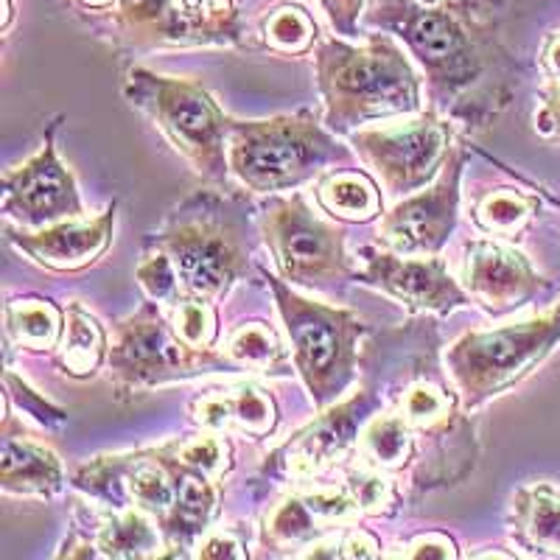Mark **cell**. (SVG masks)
<instances>
[{
	"label": "cell",
	"mask_w": 560,
	"mask_h": 560,
	"mask_svg": "<svg viewBox=\"0 0 560 560\" xmlns=\"http://www.w3.org/2000/svg\"><path fill=\"white\" fill-rule=\"evenodd\" d=\"M362 26L401 39L427 79L429 109L454 127L482 132L513 102L518 65L477 0H370Z\"/></svg>",
	"instance_id": "cell-1"
},
{
	"label": "cell",
	"mask_w": 560,
	"mask_h": 560,
	"mask_svg": "<svg viewBox=\"0 0 560 560\" xmlns=\"http://www.w3.org/2000/svg\"><path fill=\"white\" fill-rule=\"evenodd\" d=\"M382 368L389 387V409L407 418L420 440L415 493L459 482L477 465V438L448 370L438 368V334L429 323L395 328L364 350Z\"/></svg>",
	"instance_id": "cell-2"
},
{
	"label": "cell",
	"mask_w": 560,
	"mask_h": 560,
	"mask_svg": "<svg viewBox=\"0 0 560 560\" xmlns=\"http://www.w3.org/2000/svg\"><path fill=\"white\" fill-rule=\"evenodd\" d=\"M314 77L323 98V124L348 138L370 124L420 113V77L409 51L393 34H368L362 43L325 37L314 51Z\"/></svg>",
	"instance_id": "cell-3"
},
{
	"label": "cell",
	"mask_w": 560,
	"mask_h": 560,
	"mask_svg": "<svg viewBox=\"0 0 560 560\" xmlns=\"http://www.w3.org/2000/svg\"><path fill=\"white\" fill-rule=\"evenodd\" d=\"M147 247L172 258L183 283V298L219 303L253 269V208L228 188H208L179 199Z\"/></svg>",
	"instance_id": "cell-4"
},
{
	"label": "cell",
	"mask_w": 560,
	"mask_h": 560,
	"mask_svg": "<svg viewBox=\"0 0 560 560\" xmlns=\"http://www.w3.org/2000/svg\"><path fill=\"white\" fill-rule=\"evenodd\" d=\"M348 160L350 149L339 135L319 124L308 109L253 121L230 118V177L261 197L298 191L308 179L323 177L328 166Z\"/></svg>",
	"instance_id": "cell-5"
},
{
	"label": "cell",
	"mask_w": 560,
	"mask_h": 560,
	"mask_svg": "<svg viewBox=\"0 0 560 560\" xmlns=\"http://www.w3.org/2000/svg\"><path fill=\"white\" fill-rule=\"evenodd\" d=\"M275 298L289 348H292L294 373L300 376L312 398L314 409H325L342 401L359 378L364 362L362 337L368 325L350 308L328 306L319 300L300 294L292 283L258 269Z\"/></svg>",
	"instance_id": "cell-6"
},
{
	"label": "cell",
	"mask_w": 560,
	"mask_h": 560,
	"mask_svg": "<svg viewBox=\"0 0 560 560\" xmlns=\"http://www.w3.org/2000/svg\"><path fill=\"white\" fill-rule=\"evenodd\" d=\"M107 370L115 398L129 401L152 389L217 373H242L244 368L228 353L185 342L168 317V308L147 298L129 317L115 323Z\"/></svg>",
	"instance_id": "cell-7"
},
{
	"label": "cell",
	"mask_w": 560,
	"mask_h": 560,
	"mask_svg": "<svg viewBox=\"0 0 560 560\" xmlns=\"http://www.w3.org/2000/svg\"><path fill=\"white\" fill-rule=\"evenodd\" d=\"M124 96L163 132L197 177L217 188H228L230 115L222 113L208 90L188 79L135 65L124 79Z\"/></svg>",
	"instance_id": "cell-8"
},
{
	"label": "cell",
	"mask_w": 560,
	"mask_h": 560,
	"mask_svg": "<svg viewBox=\"0 0 560 560\" xmlns=\"http://www.w3.org/2000/svg\"><path fill=\"white\" fill-rule=\"evenodd\" d=\"M560 345V306L541 317L468 331L446 350V370L468 415L529 378Z\"/></svg>",
	"instance_id": "cell-9"
},
{
	"label": "cell",
	"mask_w": 560,
	"mask_h": 560,
	"mask_svg": "<svg viewBox=\"0 0 560 560\" xmlns=\"http://www.w3.org/2000/svg\"><path fill=\"white\" fill-rule=\"evenodd\" d=\"M362 359L368 364L362 387L353 389L342 401L319 409L312 423L267 454L261 463V477L267 482L294 485L325 477L359 452V440L370 418L389 407V387L382 368L368 353Z\"/></svg>",
	"instance_id": "cell-10"
},
{
	"label": "cell",
	"mask_w": 560,
	"mask_h": 560,
	"mask_svg": "<svg viewBox=\"0 0 560 560\" xmlns=\"http://www.w3.org/2000/svg\"><path fill=\"white\" fill-rule=\"evenodd\" d=\"M258 228L275 269L292 287L325 289L357 280L359 269L345 249V230L314 213L306 194L267 197L258 213Z\"/></svg>",
	"instance_id": "cell-11"
},
{
	"label": "cell",
	"mask_w": 560,
	"mask_h": 560,
	"mask_svg": "<svg viewBox=\"0 0 560 560\" xmlns=\"http://www.w3.org/2000/svg\"><path fill=\"white\" fill-rule=\"evenodd\" d=\"M454 124L434 109L370 124L348 135L357 158L376 174L387 197L404 199L438 179L457 143Z\"/></svg>",
	"instance_id": "cell-12"
},
{
	"label": "cell",
	"mask_w": 560,
	"mask_h": 560,
	"mask_svg": "<svg viewBox=\"0 0 560 560\" xmlns=\"http://www.w3.org/2000/svg\"><path fill=\"white\" fill-rule=\"evenodd\" d=\"M59 127H62V115L48 121L37 154L20 166L7 168L0 177L3 188L0 208L3 217L12 219L18 228L39 230L65 219H82L88 213L77 177L57 152Z\"/></svg>",
	"instance_id": "cell-13"
},
{
	"label": "cell",
	"mask_w": 560,
	"mask_h": 560,
	"mask_svg": "<svg viewBox=\"0 0 560 560\" xmlns=\"http://www.w3.org/2000/svg\"><path fill=\"white\" fill-rule=\"evenodd\" d=\"M465 147L454 143L452 158L432 185L398 199L378 222L376 236L393 253L440 255L452 242L459 219V179H463Z\"/></svg>",
	"instance_id": "cell-14"
},
{
	"label": "cell",
	"mask_w": 560,
	"mask_h": 560,
	"mask_svg": "<svg viewBox=\"0 0 560 560\" xmlns=\"http://www.w3.org/2000/svg\"><path fill=\"white\" fill-rule=\"evenodd\" d=\"M359 518H364V510L348 479L337 485L317 477L294 482L287 497L267 510L258 538L269 552L292 555V549H306L323 535L359 524Z\"/></svg>",
	"instance_id": "cell-15"
},
{
	"label": "cell",
	"mask_w": 560,
	"mask_h": 560,
	"mask_svg": "<svg viewBox=\"0 0 560 560\" xmlns=\"http://www.w3.org/2000/svg\"><path fill=\"white\" fill-rule=\"evenodd\" d=\"M364 267L357 280L401 303L409 314H448L474 303L459 280H454L440 255H401L393 249H364Z\"/></svg>",
	"instance_id": "cell-16"
},
{
	"label": "cell",
	"mask_w": 560,
	"mask_h": 560,
	"mask_svg": "<svg viewBox=\"0 0 560 560\" xmlns=\"http://www.w3.org/2000/svg\"><path fill=\"white\" fill-rule=\"evenodd\" d=\"M463 287L485 314L508 317L547 292L549 283L522 249L499 238H471L465 242Z\"/></svg>",
	"instance_id": "cell-17"
},
{
	"label": "cell",
	"mask_w": 560,
	"mask_h": 560,
	"mask_svg": "<svg viewBox=\"0 0 560 560\" xmlns=\"http://www.w3.org/2000/svg\"><path fill=\"white\" fill-rule=\"evenodd\" d=\"M115 219H118V202L113 199L93 219H65V222L39 230L9 228L7 238L48 272H82L98 264V258L109 249L115 236Z\"/></svg>",
	"instance_id": "cell-18"
},
{
	"label": "cell",
	"mask_w": 560,
	"mask_h": 560,
	"mask_svg": "<svg viewBox=\"0 0 560 560\" xmlns=\"http://www.w3.org/2000/svg\"><path fill=\"white\" fill-rule=\"evenodd\" d=\"M3 412L7 415L0 427V490L9 497H62L68 485L62 459L23 429L7 401H3Z\"/></svg>",
	"instance_id": "cell-19"
},
{
	"label": "cell",
	"mask_w": 560,
	"mask_h": 560,
	"mask_svg": "<svg viewBox=\"0 0 560 560\" xmlns=\"http://www.w3.org/2000/svg\"><path fill=\"white\" fill-rule=\"evenodd\" d=\"M166 448L174 471V504L168 518L160 527L163 538H166V555L163 558H194L199 538L213 527V518L219 513L222 482L197 471L191 465L179 463L168 443Z\"/></svg>",
	"instance_id": "cell-20"
},
{
	"label": "cell",
	"mask_w": 560,
	"mask_h": 560,
	"mask_svg": "<svg viewBox=\"0 0 560 560\" xmlns=\"http://www.w3.org/2000/svg\"><path fill=\"white\" fill-rule=\"evenodd\" d=\"M510 541L529 558H560V485L535 479L510 499Z\"/></svg>",
	"instance_id": "cell-21"
},
{
	"label": "cell",
	"mask_w": 560,
	"mask_h": 560,
	"mask_svg": "<svg viewBox=\"0 0 560 560\" xmlns=\"http://www.w3.org/2000/svg\"><path fill=\"white\" fill-rule=\"evenodd\" d=\"M357 454L370 468L389 474L395 479L407 474L409 482H412L420 463V440L407 423V418L398 409L387 407L370 418L362 440H359Z\"/></svg>",
	"instance_id": "cell-22"
},
{
	"label": "cell",
	"mask_w": 560,
	"mask_h": 560,
	"mask_svg": "<svg viewBox=\"0 0 560 560\" xmlns=\"http://www.w3.org/2000/svg\"><path fill=\"white\" fill-rule=\"evenodd\" d=\"M109 359V334L96 314H90L79 300L65 306V328L54 350V364L68 378H96Z\"/></svg>",
	"instance_id": "cell-23"
},
{
	"label": "cell",
	"mask_w": 560,
	"mask_h": 560,
	"mask_svg": "<svg viewBox=\"0 0 560 560\" xmlns=\"http://www.w3.org/2000/svg\"><path fill=\"white\" fill-rule=\"evenodd\" d=\"M109 12L113 28L132 51L183 48L177 0H118Z\"/></svg>",
	"instance_id": "cell-24"
},
{
	"label": "cell",
	"mask_w": 560,
	"mask_h": 560,
	"mask_svg": "<svg viewBox=\"0 0 560 560\" xmlns=\"http://www.w3.org/2000/svg\"><path fill=\"white\" fill-rule=\"evenodd\" d=\"M319 210L334 222L342 224H368L384 217V199L378 183L364 172L353 168H337L325 172L314 188Z\"/></svg>",
	"instance_id": "cell-25"
},
{
	"label": "cell",
	"mask_w": 560,
	"mask_h": 560,
	"mask_svg": "<svg viewBox=\"0 0 560 560\" xmlns=\"http://www.w3.org/2000/svg\"><path fill=\"white\" fill-rule=\"evenodd\" d=\"M93 538H96L102 558L143 560L166 555L163 529H160V524L149 516L147 510L140 508L104 510Z\"/></svg>",
	"instance_id": "cell-26"
},
{
	"label": "cell",
	"mask_w": 560,
	"mask_h": 560,
	"mask_svg": "<svg viewBox=\"0 0 560 560\" xmlns=\"http://www.w3.org/2000/svg\"><path fill=\"white\" fill-rule=\"evenodd\" d=\"M127 493L132 508L147 510L149 516L163 527L174 504V471L168 463L166 443L129 452Z\"/></svg>",
	"instance_id": "cell-27"
},
{
	"label": "cell",
	"mask_w": 560,
	"mask_h": 560,
	"mask_svg": "<svg viewBox=\"0 0 560 560\" xmlns=\"http://www.w3.org/2000/svg\"><path fill=\"white\" fill-rule=\"evenodd\" d=\"M3 317H7V339L20 350H32V353L57 350L65 328V308H59L54 300L37 294L9 300Z\"/></svg>",
	"instance_id": "cell-28"
},
{
	"label": "cell",
	"mask_w": 560,
	"mask_h": 560,
	"mask_svg": "<svg viewBox=\"0 0 560 560\" xmlns=\"http://www.w3.org/2000/svg\"><path fill=\"white\" fill-rule=\"evenodd\" d=\"M224 353L242 368L264 373V376H292V368H289V353L292 350L283 345L280 334L264 319H249V323L236 325L230 331Z\"/></svg>",
	"instance_id": "cell-29"
},
{
	"label": "cell",
	"mask_w": 560,
	"mask_h": 560,
	"mask_svg": "<svg viewBox=\"0 0 560 560\" xmlns=\"http://www.w3.org/2000/svg\"><path fill=\"white\" fill-rule=\"evenodd\" d=\"M538 210H541L538 194H527L522 188H490L477 199L471 219L485 236L513 238L524 233Z\"/></svg>",
	"instance_id": "cell-30"
},
{
	"label": "cell",
	"mask_w": 560,
	"mask_h": 560,
	"mask_svg": "<svg viewBox=\"0 0 560 560\" xmlns=\"http://www.w3.org/2000/svg\"><path fill=\"white\" fill-rule=\"evenodd\" d=\"M127 463L129 452L93 457L79 465L70 477V485L98 510H127L132 508L127 493Z\"/></svg>",
	"instance_id": "cell-31"
},
{
	"label": "cell",
	"mask_w": 560,
	"mask_h": 560,
	"mask_svg": "<svg viewBox=\"0 0 560 560\" xmlns=\"http://www.w3.org/2000/svg\"><path fill=\"white\" fill-rule=\"evenodd\" d=\"M224 401H228L230 427L242 429L249 438L261 440L275 434L280 420V409L275 395L255 382H238L222 387Z\"/></svg>",
	"instance_id": "cell-32"
},
{
	"label": "cell",
	"mask_w": 560,
	"mask_h": 560,
	"mask_svg": "<svg viewBox=\"0 0 560 560\" xmlns=\"http://www.w3.org/2000/svg\"><path fill=\"white\" fill-rule=\"evenodd\" d=\"M261 37L269 51L283 54V57L308 54L319 43L317 23L312 20V14L306 9L292 7V3L272 9L261 20Z\"/></svg>",
	"instance_id": "cell-33"
},
{
	"label": "cell",
	"mask_w": 560,
	"mask_h": 560,
	"mask_svg": "<svg viewBox=\"0 0 560 560\" xmlns=\"http://www.w3.org/2000/svg\"><path fill=\"white\" fill-rule=\"evenodd\" d=\"M168 446H172V454L179 463L191 465V468L219 479V482H224V477L233 468V446L224 438V432H210V429H205L202 434L168 440Z\"/></svg>",
	"instance_id": "cell-34"
},
{
	"label": "cell",
	"mask_w": 560,
	"mask_h": 560,
	"mask_svg": "<svg viewBox=\"0 0 560 560\" xmlns=\"http://www.w3.org/2000/svg\"><path fill=\"white\" fill-rule=\"evenodd\" d=\"M168 317H172L179 337L194 348H213L219 342L217 303L199 298H179L168 308Z\"/></svg>",
	"instance_id": "cell-35"
},
{
	"label": "cell",
	"mask_w": 560,
	"mask_h": 560,
	"mask_svg": "<svg viewBox=\"0 0 560 560\" xmlns=\"http://www.w3.org/2000/svg\"><path fill=\"white\" fill-rule=\"evenodd\" d=\"M135 280L143 289V294L160 303V306L172 308L183 298V283H179L177 269H174L172 258L163 249L147 247L143 258L135 267Z\"/></svg>",
	"instance_id": "cell-36"
},
{
	"label": "cell",
	"mask_w": 560,
	"mask_h": 560,
	"mask_svg": "<svg viewBox=\"0 0 560 560\" xmlns=\"http://www.w3.org/2000/svg\"><path fill=\"white\" fill-rule=\"evenodd\" d=\"M3 387H7L3 401H7L9 407L18 409L20 415H28V418H32L34 423H39V427L62 429L65 423H68V409L48 401L43 393H37V389H34L26 378L18 376L12 368L3 370Z\"/></svg>",
	"instance_id": "cell-37"
},
{
	"label": "cell",
	"mask_w": 560,
	"mask_h": 560,
	"mask_svg": "<svg viewBox=\"0 0 560 560\" xmlns=\"http://www.w3.org/2000/svg\"><path fill=\"white\" fill-rule=\"evenodd\" d=\"M194 558H202V560L236 558V560H244V558H249L247 538H244L242 529H238V527H210L208 533L199 538L197 549H194Z\"/></svg>",
	"instance_id": "cell-38"
},
{
	"label": "cell",
	"mask_w": 560,
	"mask_h": 560,
	"mask_svg": "<svg viewBox=\"0 0 560 560\" xmlns=\"http://www.w3.org/2000/svg\"><path fill=\"white\" fill-rule=\"evenodd\" d=\"M384 558H407V560H457V544L454 538H448L446 533H438V529H429V533L418 535L412 541H407L404 547L393 549V552H384Z\"/></svg>",
	"instance_id": "cell-39"
},
{
	"label": "cell",
	"mask_w": 560,
	"mask_h": 560,
	"mask_svg": "<svg viewBox=\"0 0 560 560\" xmlns=\"http://www.w3.org/2000/svg\"><path fill=\"white\" fill-rule=\"evenodd\" d=\"M370 0H319L325 18H328V26L337 37L353 39L362 26V18L368 12Z\"/></svg>",
	"instance_id": "cell-40"
},
{
	"label": "cell",
	"mask_w": 560,
	"mask_h": 560,
	"mask_svg": "<svg viewBox=\"0 0 560 560\" xmlns=\"http://www.w3.org/2000/svg\"><path fill=\"white\" fill-rule=\"evenodd\" d=\"M535 132L560 143V79H547V84L538 90Z\"/></svg>",
	"instance_id": "cell-41"
},
{
	"label": "cell",
	"mask_w": 560,
	"mask_h": 560,
	"mask_svg": "<svg viewBox=\"0 0 560 560\" xmlns=\"http://www.w3.org/2000/svg\"><path fill=\"white\" fill-rule=\"evenodd\" d=\"M339 558L348 560H370V558H384L382 544L370 529L350 524L342 529V544H339Z\"/></svg>",
	"instance_id": "cell-42"
},
{
	"label": "cell",
	"mask_w": 560,
	"mask_h": 560,
	"mask_svg": "<svg viewBox=\"0 0 560 560\" xmlns=\"http://www.w3.org/2000/svg\"><path fill=\"white\" fill-rule=\"evenodd\" d=\"M57 558H102L98 552L96 538H90L88 533H82V527H73L68 533V538L62 541V549L57 552Z\"/></svg>",
	"instance_id": "cell-43"
},
{
	"label": "cell",
	"mask_w": 560,
	"mask_h": 560,
	"mask_svg": "<svg viewBox=\"0 0 560 560\" xmlns=\"http://www.w3.org/2000/svg\"><path fill=\"white\" fill-rule=\"evenodd\" d=\"M538 68L547 79H560V28L547 34L541 51H538Z\"/></svg>",
	"instance_id": "cell-44"
},
{
	"label": "cell",
	"mask_w": 560,
	"mask_h": 560,
	"mask_svg": "<svg viewBox=\"0 0 560 560\" xmlns=\"http://www.w3.org/2000/svg\"><path fill=\"white\" fill-rule=\"evenodd\" d=\"M82 9H90V12H104V9H113L118 0H77Z\"/></svg>",
	"instance_id": "cell-45"
},
{
	"label": "cell",
	"mask_w": 560,
	"mask_h": 560,
	"mask_svg": "<svg viewBox=\"0 0 560 560\" xmlns=\"http://www.w3.org/2000/svg\"><path fill=\"white\" fill-rule=\"evenodd\" d=\"M12 0H3V23H0L3 32H9V26H12Z\"/></svg>",
	"instance_id": "cell-46"
},
{
	"label": "cell",
	"mask_w": 560,
	"mask_h": 560,
	"mask_svg": "<svg viewBox=\"0 0 560 560\" xmlns=\"http://www.w3.org/2000/svg\"><path fill=\"white\" fill-rule=\"evenodd\" d=\"M474 558H516V555H504V552H479Z\"/></svg>",
	"instance_id": "cell-47"
},
{
	"label": "cell",
	"mask_w": 560,
	"mask_h": 560,
	"mask_svg": "<svg viewBox=\"0 0 560 560\" xmlns=\"http://www.w3.org/2000/svg\"><path fill=\"white\" fill-rule=\"evenodd\" d=\"M423 3H432V0H423Z\"/></svg>",
	"instance_id": "cell-48"
}]
</instances>
